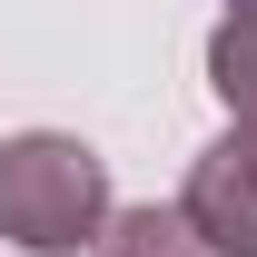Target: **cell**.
Segmentation results:
<instances>
[{
    "instance_id": "6da1fadb",
    "label": "cell",
    "mask_w": 257,
    "mask_h": 257,
    "mask_svg": "<svg viewBox=\"0 0 257 257\" xmlns=\"http://www.w3.org/2000/svg\"><path fill=\"white\" fill-rule=\"evenodd\" d=\"M109 227V159L69 128L0 139V237L30 257H79Z\"/></svg>"
},
{
    "instance_id": "7a4b0ae2",
    "label": "cell",
    "mask_w": 257,
    "mask_h": 257,
    "mask_svg": "<svg viewBox=\"0 0 257 257\" xmlns=\"http://www.w3.org/2000/svg\"><path fill=\"white\" fill-rule=\"evenodd\" d=\"M178 208H188V227L218 257H257V109H237V119L188 159Z\"/></svg>"
},
{
    "instance_id": "277c9868",
    "label": "cell",
    "mask_w": 257,
    "mask_h": 257,
    "mask_svg": "<svg viewBox=\"0 0 257 257\" xmlns=\"http://www.w3.org/2000/svg\"><path fill=\"white\" fill-rule=\"evenodd\" d=\"M208 89L227 99V119L257 109V0H227V20L208 30Z\"/></svg>"
},
{
    "instance_id": "3957f363",
    "label": "cell",
    "mask_w": 257,
    "mask_h": 257,
    "mask_svg": "<svg viewBox=\"0 0 257 257\" xmlns=\"http://www.w3.org/2000/svg\"><path fill=\"white\" fill-rule=\"evenodd\" d=\"M99 257H218L208 237L188 227V208L178 198H149V208H109V227H99Z\"/></svg>"
}]
</instances>
